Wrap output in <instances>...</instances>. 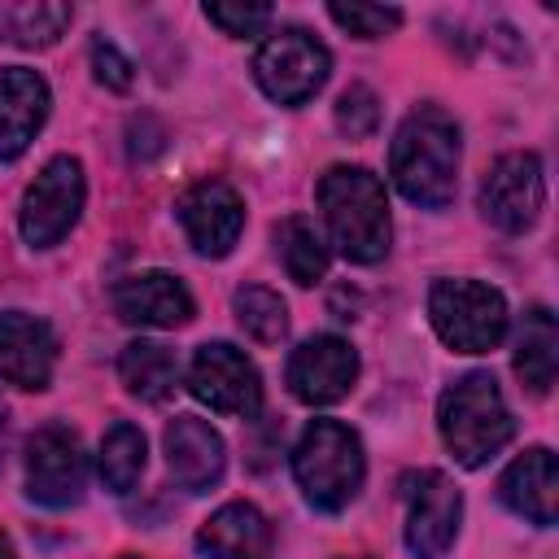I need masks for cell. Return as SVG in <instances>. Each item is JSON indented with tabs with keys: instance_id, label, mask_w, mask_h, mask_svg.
<instances>
[{
	"instance_id": "25",
	"label": "cell",
	"mask_w": 559,
	"mask_h": 559,
	"mask_svg": "<svg viewBox=\"0 0 559 559\" xmlns=\"http://www.w3.org/2000/svg\"><path fill=\"white\" fill-rule=\"evenodd\" d=\"M231 306H236V323H240L258 345H280V341H284V332H288V310H284L280 293H271V288H262V284H245V288H236Z\"/></svg>"
},
{
	"instance_id": "23",
	"label": "cell",
	"mask_w": 559,
	"mask_h": 559,
	"mask_svg": "<svg viewBox=\"0 0 559 559\" xmlns=\"http://www.w3.org/2000/svg\"><path fill=\"white\" fill-rule=\"evenodd\" d=\"M275 245H280V258H284L288 280H297L301 288H310V284L323 280V271H328V245L319 240V231H314L310 218L288 214L275 227Z\"/></svg>"
},
{
	"instance_id": "1",
	"label": "cell",
	"mask_w": 559,
	"mask_h": 559,
	"mask_svg": "<svg viewBox=\"0 0 559 559\" xmlns=\"http://www.w3.org/2000/svg\"><path fill=\"white\" fill-rule=\"evenodd\" d=\"M389 175L411 205H424V210L450 205L454 183H459L454 118L437 105H419L415 114H406L393 135V148H389Z\"/></svg>"
},
{
	"instance_id": "31",
	"label": "cell",
	"mask_w": 559,
	"mask_h": 559,
	"mask_svg": "<svg viewBox=\"0 0 559 559\" xmlns=\"http://www.w3.org/2000/svg\"><path fill=\"white\" fill-rule=\"evenodd\" d=\"M118 559H140V555H118Z\"/></svg>"
},
{
	"instance_id": "5",
	"label": "cell",
	"mask_w": 559,
	"mask_h": 559,
	"mask_svg": "<svg viewBox=\"0 0 559 559\" xmlns=\"http://www.w3.org/2000/svg\"><path fill=\"white\" fill-rule=\"evenodd\" d=\"M428 319L437 336L459 354H489L507 336V301L476 280H437L428 293Z\"/></svg>"
},
{
	"instance_id": "3",
	"label": "cell",
	"mask_w": 559,
	"mask_h": 559,
	"mask_svg": "<svg viewBox=\"0 0 559 559\" xmlns=\"http://www.w3.org/2000/svg\"><path fill=\"white\" fill-rule=\"evenodd\" d=\"M437 424H441L445 450L463 467L489 463L515 437V419H511L502 389L489 371H472V376L454 380L437 402Z\"/></svg>"
},
{
	"instance_id": "11",
	"label": "cell",
	"mask_w": 559,
	"mask_h": 559,
	"mask_svg": "<svg viewBox=\"0 0 559 559\" xmlns=\"http://www.w3.org/2000/svg\"><path fill=\"white\" fill-rule=\"evenodd\" d=\"M87 485V459L66 424H48L26 441V493L44 507H74Z\"/></svg>"
},
{
	"instance_id": "18",
	"label": "cell",
	"mask_w": 559,
	"mask_h": 559,
	"mask_svg": "<svg viewBox=\"0 0 559 559\" xmlns=\"http://www.w3.org/2000/svg\"><path fill=\"white\" fill-rule=\"evenodd\" d=\"M498 498L524 515L537 528L555 524V507H559V472H555V454L546 445L524 450L498 480Z\"/></svg>"
},
{
	"instance_id": "20",
	"label": "cell",
	"mask_w": 559,
	"mask_h": 559,
	"mask_svg": "<svg viewBox=\"0 0 559 559\" xmlns=\"http://www.w3.org/2000/svg\"><path fill=\"white\" fill-rule=\"evenodd\" d=\"M555 367H559V332H555V314L546 306H533L520 323L515 336V376L528 393H550L555 384Z\"/></svg>"
},
{
	"instance_id": "19",
	"label": "cell",
	"mask_w": 559,
	"mask_h": 559,
	"mask_svg": "<svg viewBox=\"0 0 559 559\" xmlns=\"http://www.w3.org/2000/svg\"><path fill=\"white\" fill-rule=\"evenodd\" d=\"M197 550L205 559H271V524L258 507L227 502L201 524Z\"/></svg>"
},
{
	"instance_id": "2",
	"label": "cell",
	"mask_w": 559,
	"mask_h": 559,
	"mask_svg": "<svg viewBox=\"0 0 559 559\" xmlns=\"http://www.w3.org/2000/svg\"><path fill=\"white\" fill-rule=\"evenodd\" d=\"M319 210L349 262H380L389 253V201L367 166H332L319 179Z\"/></svg>"
},
{
	"instance_id": "14",
	"label": "cell",
	"mask_w": 559,
	"mask_h": 559,
	"mask_svg": "<svg viewBox=\"0 0 559 559\" xmlns=\"http://www.w3.org/2000/svg\"><path fill=\"white\" fill-rule=\"evenodd\" d=\"M114 310L131 328H183L197 314L188 284L170 271H140L114 284Z\"/></svg>"
},
{
	"instance_id": "6",
	"label": "cell",
	"mask_w": 559,
	"mask_h": 559,
	"mask_svg": "<svg viewBox=\"0 0 559 559\" xmlns=\"http://www.w3.org/2000/svg\"><path fill=\"white\" fill-rule=\"evenodd\" d=\"M328 70H332V52L301 26L271 31V39L253 57L258 87L280 105H306L328 83Z\"/></svg>"
},
{
	"instance_id": "28",
	"label": "cell",
	"mask_w": 559,
	"mask_h": 559,
	"mask_svg": "<svg viewBox=\"0 0 559 559\" xmlns=\"http://www.w3.org/2000/svg\"><path fill=\"white\" fill-rule=\"evenodd\" d=\"M205 17H210L223 35L249 39V35H262V31H266L271 4H205Z\"/></svg>"
},
{
	"instance_id": "32",
	"label": "cell",
	"mask_w": 559,
	"mask_h": 559,
	"mask_svg": "<svg viewBox=\"0 0 559 559\" xmlns=\"http://www.w3.org/2000/svg\"><path fill=\"white\" fill-rule=\"evenodd\" d=\"M0 419H4V402H0Z\"/></svg>"
},
{
	"instance_id": "9",
	"label": "cell",
	"mask_w": 559,
	"mask_h": 559,
	"mask_svg": "<svg viewBox=\"0 0 559 559\" xmlns=\"http://www.w3.org/2000/svg\"><path fill=\"white\" fill-rule=\"evenodd\" d=\"M546 205V179H542V162L537 153H507L489 166L485 183H480V214L498 227V231H528L542 218Z\"/></svg>"
},
{
	"instance_id": "7",
	"label": "cell",
	"mask_w": 559,
	"mask_h": 559,
	"mask_svg": "<svg viewBox=\"0 0 559 559\" xmlns=\"http://www.w3.org/2000/svg\"><path fill=\"white\" fill-rule=\"evenodd\" d=\"M397 493L406 502V550L415 559H441L454 546L463 493L445 472H406L397 480Z\"/></svg>"
},
{
	"instance_id": "24",
	"label": "cell",
	"mask_w": 559,
	"mask_h": 559,
	"mask_svg": "<svg viewBox=\"0 0 559 559\" xmlns=\"http://www.w3.org/2000/svg\"><path fill=\"white\" fill-rule=\"evenodd\" d=\"M96 472H100V485L109 493H131L140 472H144V432L135 424H114L100 441Z\"/></svg>"
},
{
	"instance_id": "26",
	"label": "cell",
	"mask_w": 559,
	"mask_h": 559,
	"mask_svg": "<svg viewBox=\"0 0 559 559\" xmlns=\"http://www.w3.org/2000/svg\"><path fill=\"white\" fill-rule=\"evenodd\" d=\"M376 122H380L376 92H371L367 83H349V87L341 92V100H336V127H341V135L367 140V135L376 131Z\"/></svg>"
},
{
	"instance_id": "13",
	"label": "cell",
	"mask_w": 559,
	"mask_h": 559,
	"mask_svg": "<svg viewBox=\"0 0 559 559\" xmlns=\"http://www.w3.org/2000/svg\"><path fill=\"white\" fill-rule=\"evenodd\" d=\"M179 223L192 240L197 253L205 258H223L231 253V245L240 240V227H245V205L236 197L231 183L223 179H201L192 183L183 197H179Z\"/></svg>"
},
{
	"instance_id": "17",
	"label": "cell",
	"mask_w": 559,
	"mask_h": 559,
	"mask_svg": "<svg viewBox=\"0 0 559 559\" xmlns=\"http://www.w3.org/2000/svg\"><path fill=\"white\" fill-rule=\"evenodd\" d=\"M48 118V83L26 66L0 70V162L26 153L35 131Z\"/></svg>"
},
{
	"instance_id": "4",
	"label": "cell",
	"mask_w": 559,
	"mask_h": 559,
	"mask_svg": "<svg viewBox=\"0 0 559 559\" xmlns=\"http://www.w3.org/2000/svg\"><path fill=\"white\" fill-rule=\"evenodd\" d=\"M293 476L310 507L319 511H345L367 476L362 441L341 419H310L297 450H293Z\"/></svg>"
},
{
	"instance_id": "27",
	"label": "cell",
	"mask_w": 559,
	"mask_h": 559,
	"mask_svg": "<svg viewBox=\"0 0 559 559\" xmlns=\"http://www.w3.org/2000/svg\"><path fill=\"white\" fill-rule=\"evenodd\" d=\"M328 13L336 26H345L358 39H376L402 26V9H384V4H328Z\"/></svg>"
},
{
	"instance_id": "15",
	"label": "cell",
	"mask_w": 559,
	"mask_h": 559,
	"mask_svg": "<svg viewBox=\"0 0 559 559\" xmlns=\"http://www.w3.org/2000/svg\"><path fill=\"white\" fill-rule=\"evenodd\" d=\"M57 367V336L26 310H0V380L17 389H48Z\"/></svg>"
},
{
	"instance_id": "30",
	"label": "cell",
	"mask_w": 559,
	"mask_h": 559,
	"mask_svg": "<svg viewBox=\"0 0 559 559\" xmlns=\"http://www.w3.org/2000/svg\"><path fill=\"white\" fill-rule=\"evenodd\" d=\"M0 559H13V546H9V537L0 533Z\"/></svg>"
},
{
	"instance_id": "29",
	"label": "cell",
	"mask_w": 559,
	"mask_h": 559,
	"mask_svg": "<svg viewBox=\"0 0 559 559\" xmlns=\"http://www.w3.org/2000/svg\"><path fill=\"white\" fill-rule=\"evenodd\" d=\"M92 70H96V79H100L105 87H114V92H127V87L135 83V66H131L105 35L92 39Z\"/></svg>"
},
{
	"instance_id": "10",
	"label": "cell",
	"mask_w": 559,
	"mask_h": 559,
	"mask_svg": "<svg viewBox=\"0 0 559 559\" xmlns=\"http://www.w3.org/2000/svg\"><path fill=\"white\" fill-rule=\"evenodd\" d=\"M83 210V166L79 157H52L22 197V236L35 249L57 245Z\"/></svg>"
},
{
	"instance_id": "8",
	"label": "cell",
	"mask_w": 559,
	"mask_h": 559,
	"mask_svg": "<svg viewBox=\"0 0 559 559\" xmlns=\"http://www.w3.org/2000/svg\"><path fill=\"white\" fill-rule=\"evenodd\" d=\"M188 393L197 402H205L210 411L227 415V419H249L262 406V380L258 367L227 341H210L192 354L188 367Z\"/></svg>"
},
{
	"instance_id": "12",
	"label": "cell",
	"mask_w": 559,
	"mask_h": 559,
	"mask_svg": "<svg viewBox=\"0 0 559 559\" xmlns=\"http://www.w3.org/2000/svg\"><path fill=\"white\" fill-rule=\"evenodd\" d=\"M358 376V354L341 336H310L288 358V389L306 406H332L349 393Z\"/></svg>"
},
{
	"instance_id": "22",
	"label": "cell",
	"mask_w": 559,
	"mask_h": 559,
	"mask_svg": "<svg viewBox=\"0 0 559 559\" xmlns=\"http://www.w3.org/2000/svg\"><path fill=\"white\" fill-rule=\"evenodd\" d=\"M70 17H74L70 4H48V0L0 4V39L17 44V48H48V44L61 39Z\"/></svg>"
},
{
	"instance_id": "21",
	"label": "cell",
	"mask_w": 559,
	"mask_h": 559,
	"mask_svg": "<svg viewBox=\"0 0 559 559\" xmlns=\"http://www.w3.org/2000/svg\"><path fill=\"white\" fill-rule=\"evenodd\" d=\"M118 376H122L127 393H135L140 402H162L179 384V358H175V349H166L157 341H131L118 354Z\"/></svg>"
},
{
	"instance_id": "16",
	"label": "cell",
	"mask_w": 559,
	"mask_h": 559,
	"mask_svg": "<svg viewBox=\"0 0 559 559\" xmlns=\"http://www.w3.org/2000/svg\"><path fill=\"white\" fill-rule=\"evenodd\" d=\"M166 467H170L175 485L188 493L214 489L223 480V467H227L223 437L201 415H175L166 428Z\"/></svg>"
}]
</instances>
